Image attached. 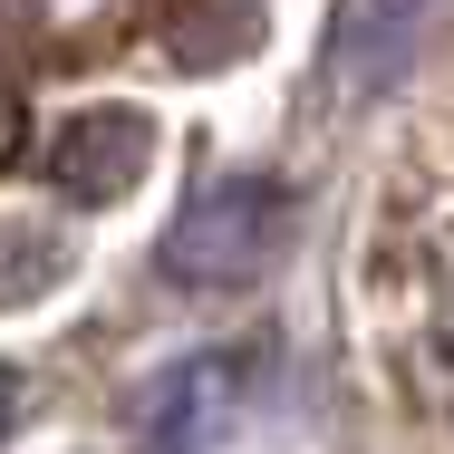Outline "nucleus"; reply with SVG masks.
Listing matches in <instances>:
<instances>
[{
  "instance_id": "f257e3e1",
  "label": "nucleus",
  "mask_w": 454,
  "mask_h": 454,
  "mask_svg": "<svg viewBox=\"0 0 454 454\" xmlns=\"http://www.w3.org/2000/svg\"><path fill=\"white\" fill-rule=\"evenodd\" d=\"M290 223H300V203L271 175H213V184H193L184 213L165 223L155 271L175 290H252L290 252Z\"/></svg>"
},
{
  "instance_id": "f03ea898",
  "label": "nucleus",
  "mask_w": 454,
  "mask_h": 454,
  "mask_svg": "<svg viewBox=\"0 0 454 454\" xmlns=\"http://www.w3.org/2000/svg\"><path fill=\"white\" fill-rule=\"evenodd\" d=\"M445 0H339L329 10V39H319V97L329 106H367L387 97L435 39Z\"/></svg>"
},
{
  "instance_id": "7ed1b4c3",
  "label": "nucleus",
  "mask_w": 454,
  "mask_h": 454,
  "mask_svg": "<svg viewBox=\"0 0 454 454\" xmlns=\"http://www.w3.org/2000/svg\"><path fill=\"white\" fill-rule=\"evenodd\" d=\"M252 387H262V348H203V358L165 367V377L136 396V426H145L155 454H193V445H213V435L242 416Z\"/></svg>"
},
{
  "instance_id": "20e7f679",
  "label": "nucleus",
  "mask_w": 454,
  "mask_h": 454,
  "mask_svg": "<svg viewBox=\"0 0 454 454\" xmlns=\"http://www.w3.org/2000/svg\"><path fill=\"white\" fill-rule=\"evenodd\" d=\"M155 165V116L145 106H78L59 136H49V184L68 203H126L136 175Z\"/></svg>"
},
{
  "instance_id": "39448f33",
  "label": "nucleus",
  "mask_w": 454,
  "mask_h": 454,
  "mask_svg": "<svg viewBox=\"0 0 454 454\" xmlns=\"http://www.w3.org/2000/svg\"><path fill=\"white\" fill-rule=\"evenodd\" d=\"M262 49V0H193L184 10L175 59L184 68H223V59H252Z\"/></svg>"
},
{
  "instance_id": "423d86ee",
  "label": "nucleus",
  "mask_w": 454,
  "mask_h": 454,
  "mask_svg": "<svg viewBox=\"0 0 454 454\" xmlns=\"http://www.w3.org/2000/svg\"><path fill=\"white\" fill-rule=\"evenodd\" d=\"M59 271H68L59 232H20V223H0V300H39Z\"/></svg>"
},
{
  "instance_id": "0eeeda50",
  "label": "nucleus",
  "mask_w": 454,
  "mask_h": 454,
  "mask_svg": "<svg viewBox=\"0 0 454 454\" xmlns=\"http://www.w3.org/2000/svg\"><path fill=\"white\" fill-rule=\"evenodd\" d=\"M10 155H20V88L0 78V165H10Z\"/></svg>"
},
{
  "instance_id": "6e6552de",
  "label": "nucleus",
  "mask_w": 454,
  "mask_h": 454,
  "mask_svg": "<svg viewBox=\"0 0 454 454\" xmlns=\"http://www.w3.org/2000/svg\"><path fill=\"white\" fill-rule=\"evenodd\" d=\"M10 416H20V377L0 367V435H10Z\"/></svg>"
},
{
  "instance_id": "1a4fd4ad",
  "label": "nucleus",
  "mask_w": 454,
  "mask_h": 454,
  "mask_svg": "<svg viewBox=\"0 0 454 454\" xmlns=\"http://www.w3.org/2000/svg\"><path fill=\"white\" fill-rule=\"evenodd\" d=\"M435 348H445V367H454V290H445V319H435Z\"/></svg>"
}]
</instances>
